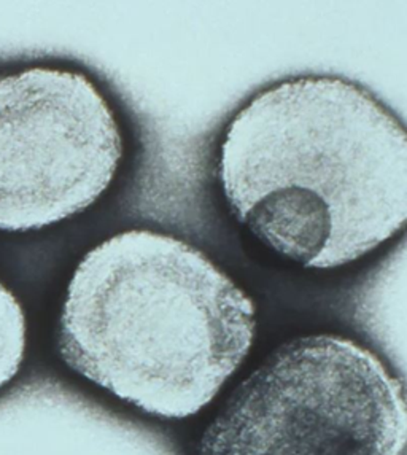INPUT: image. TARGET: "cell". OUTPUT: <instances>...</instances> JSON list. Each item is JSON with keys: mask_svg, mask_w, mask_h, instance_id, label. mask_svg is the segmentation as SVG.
<instances>
[{"mask_svg": "<svg viewBox=\"0 0 407 455\" xmlns=\"http://www.w3.org/2000/svg\"><path fill=\"white\" fill-rule=\"evenodd\" d=\"M217 179L234 219L267 249L310 269L339 267L404 228L406 130L362 84L293 76L234 115Z\"/></svg>", "mask_w": 407, "mask_h": 455, "instance_id": "1", "label": "cell"}, {"mask_svg": "<svg viewBox=\"0 0 407 455\" xmlns=\"http://www.w3.org/2000/svg\"><path fill=\"white\" fill-rule=\"evenodd\" d=\"M121 158L118 120L84 74L0 76V229H40L84 212L114 182Z\"/></svg>", "mask_w": 407, "mask_h": 455, "instance_id": "4", "label": "cell"}, {"mask_svg": "<svg viewBox=\"0 0 407 455\" xmlns=\"http://www.w3.org/2000/svg\"><path fill=\"white\" fill-rule=\"evenodd\" d=\"M255 334L251 298L204 251L174 235L128 229L76 266L58 350L91 384L177 420L219 395Z\"/></svg>", "mask_w": 407, "mask_h": 455, "instance_id": "2", "label": "cell"}, {"mask_svg": "<svg viewBox=\"0 0 407 455\" xmlns=\"http://www.w3.org/2000/svg\"><path fill=\"white\" fill-rule=\"evenodd\" d=\"M400 379L372 350L307 334L241 380L199 440V455H403Z\"/></svg>", "mask_w": 407, "mask_h": 455, "instance_id": "3", "label": "cell"}, {"mask_svg": "<svg viewBox=\"0 0 407 455\" xmlns=\"http://www.w3.org/2000/svg\"><path fill=\"white\" fill-rule=\"evenodd\" d=\"M26 354V317L16 296L0 282V390L21 370Z\"/></svg>", "mask_w": 407, "mask_h": 455, "instance_id": "5", "label": "cell"}]
</instances>
